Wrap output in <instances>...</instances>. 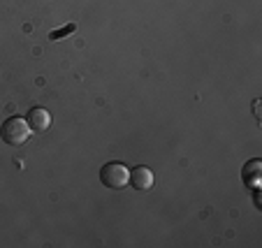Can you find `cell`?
<instances>
[{
  "instance_id": "cell-1",
  "label": "cell",
  "mask_w": 262,
  "mask_h": 248,
  "mask_svg": "<svg viewBox=\"0 0 262 248\" xmlns=\"http://www.w3.org/2000/svg\"><path fill=\"white\" fill-rule=\"evenodd\" d=\"M30 132H33V130H30L28 121L21 119V116H10V119L3 121V125H0V139H3L7 146L26 144Z\"/></svg>"
},
{
  "instance_id": "cell-2",
  "label": "cell",
  "mask_w": 262,
  "mask_h": 248,
  "mask_svg": "<svg viewBox=\"0 0 262 248\" xmlns=\"http://www.w3.org/2000/svg\"><path fill=\"white\" fill-rule=\"evenodd\" d=\"M100 181L104 188L121 190L130 184V169L123 163H107L100 169Z\"/></svg>"
},
{
  "instance_id": "cell-4",
  "label": "cell",
  "mask_w": 262,
  "mask_h": 248,
  "mask_svg": "<svg viewBox=\"0 0 262 248\" xmlns=\"http://www.w3.org/2000/svg\"><path fill=\"white\" fill-rule=\"evenodd\" d=\"M242 179H244V184L251 186V188H260V181H262V160L260 158H253L244 165Z\"/></svg>"
},
{
  "instance_id": "cell-6",
  "label": "cell",
  "mask_w": 262,
  "mask_h": 248,
  "mask_svg": "<svg viewBox=\"0 0 262 248\" xmlns=\"http://www.w3.org/2000/svg\"><path fill=\"white\" fill-rule=\"evenodd\" d=\"M74 30H77V26H74V24H70V26H65V28H60V30H54V33L49 35V37H51V40H63L65 35L74 33Z\"/></svg>"
},
{
  "instance_id": "cell-3",
  "label": "cell",
  "mask_w": 262,
  "mask_h": 248,
  "mask_svg": "<svg viewBox=\"0 0 262 248\" xmlns=\"http://www.w3.org/2000/svg\"><path fill=\"white\" fill-rule=\"evenodd\" d=\"M26 121H28L33 132H47V130L51 128V114L45 107H33V109L28 111V116H26Z\"/></svg>"
},
{
  "instance_id": "cell-5",
  "label": "cell",
  "mask_w": 262,
  "mask_h": 248,
  "mask_svg": "<svg viewBox=\"0 0 262 248\" xmlns=\"http://www.w3.org/2000/svg\"><path fill=\"white\" fill-rule=\"evenodd\" d=\"M130 184H133L135 190H151L154 188V172L144 167V165H139L130 172Z\"/></svg>"
}]
</instances>
